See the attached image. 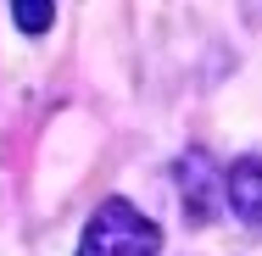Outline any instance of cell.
<instances>
[{"mask_svg": "<svg viewBox=\"0 0 262 256\" xmlns=\"http://www.w3.org/2000/svg\"><path fill=\"white\" fill-rule=\"evenodd\" d=\"M223 195H229V212L240 223L262 228V156H240L223 178Z\"/></svg>", "mask_w": 262, "mask_h": 256, "instance_id": "2", "label": "cell"}, {"mask_svg": "<svg viewBox=\"0 0 262 256\" xmlns=\"http://www.w3.org/2000/svg\"><path fill=\"white\" fill-rule=\"evenodd\" d=\"M78 256H162V228L123 195H106L84 223Z\"/></svg>", "mask_w": 262, "mask_h": 256, "instance_id": "1", "label": "cell"}, {"mask_svg": "<svg viewBox=\"0 0 262 256\" xmlns=\"http://www.w3.org/2000/svg\"><path fill=\"white\" fill-rule=\"evenodd\" d=\"M11 17H17L23 34H45L56 17V0H11Z\"/></svg>", "mask_w": 262, "mask_h": 256, "instance_id": "3", "label": "cell"}]
</instances>
